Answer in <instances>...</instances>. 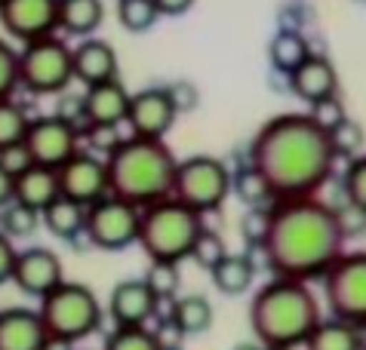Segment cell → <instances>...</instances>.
I'll return each instance as SVG.
<instances>
[{
	"mask_svg": "<svg viewBox=\"0 0 366 350\" xmlns=\"http://www.w3.org/2000/svg\"><path fill=\"white\" fill-rule=\"evenodd\" d=\"M249 166L268 184L274 203H287L317 197L332 175L335 154L327 132L314 126L308 114H280L256 132Z\"/></svg>",
	"mask_w": 366,
	"mask_h": 350,
	"instance_id": "1",
	"label": "cell"
},
{
	"mask_svg": "<svg viewBox=\"0 0 366 350\" xmlns=\"http://www.w3.org/2000/svg\"><path fill=\"white\" fill-rule=\"evenodd\" d=\"M265 267L280 280H323V274L345 252V236L335 224L332 206L317 197L274 203L268 234L262 240Z\"/></svg>",
	"mask_w": 366,
	"mask_h": 350,
	"instance_id": "2",
	"label": "cell"
},
{
	"mask_svg": "<svg viewBox=\"0 0 366 350\" xmlns=\"http://www.w3.org/2000/svg\"><path fill=\"white\" fill-rule=\"evenodd\" d=\"M320 304L308 283L274 276L249 301V329L256 344L265 350H296L305 347L308 335L317 329Z\"/></svg>",
	"mask_w": 366,
	"mask_h": 350,
	"instance_id": "3",
	"label": "cell"
},
{
	"mask_svg": "<svg viewBox=\"0 0 366 350\" xmlns=\"http://www.w3.org/2000/svg\"><path fill=\"white\" fill-rule=\"evenodd\" d=\"M179 160L172 157L167 141L151 139H120V145L105 154L108 194L124 200L136 209L172 197V179H176Z\"/></svg>",
	"mask_w": 366,
	"mask_h": 350,
	"instance_id": "4",
	"label": "cell"
},
{
	"mask_svg": "<svg viewBox=\"0 0 366 350\" xmlns=\"http://www.w3.org/2000/svg\"><path fill=\"white\" fill-rule=\"evenodd\" d=\"M203 215L182 206L179 200H160L139 209V246L151 264H179L191 259L197 236L203 234Z\"/></svg>",
	"mask_w": 366,
	"mask_h": 350,
	"instance_id": "5",
	"label": "cell"
},
{
	"mask_svg": "<svg viewBox=\"0 0 366 350\" xmlns=\"http://www.w3.org/2000/svg\"><path fill=\"white\" fill-rule=\"evenodd\" d=\"M37 314L46 326V335L62 344H77L80 338L93 335L102 326V304L96 292L71 280L56 286L46 298H40Z\"/></svg>",
	"mask_w": 366,
	"mask_h": 350,
	"instance_id": "6",
	"label": "cell"
},
{
	"mask_svg": "<svg viewBox=\"0 0 366 350\" xmlns=\"http://www.w3.org/2000/svg\"><path fill=\"white\" fill-rule=\"evenodd\" d=\"M231 194V169L219 157L209 154H194L176 166L172 179V200L194 209L197 215L222 209V203Z\"/></svg>",
	"mask_w": 366,
	"mask_h": 350,
	"instance_id": "7",
	"label": "cell"
},
{
	"mask_svg": "<svg viewBox=\"0 0 366 350\" xmlns=\"http://www.w3.org/2000/svg\"><path fill=\"white\" fill-rule=\"evenodd\" d=\"M74 80L71 71V46L59 37H44L19 49V86L34 96L65 92Z\"/></svg>",
	"mask_w": 366,
	"mask_h": 350,
	"instance_id": "8",
	"label": "cell"
},
{
	"mask_svg": "<svg viewBox=\"0 0 366 350\" xmlns=\"http://www.w3.org/2000/svg\"><path fill=\"white\" fill-rule=\"evenodd\" d=\"M323 295L335 320L354 329L366 326V249L339 255V261L323 274Z\"/></svg>",
	"mask_w": 366,
	"mask_h": 350,
	"instance_id": "9",
	"label": "cell"
},
{
	"mask_svg": "<svg viewBox=\"0 0 366 350\" xmlns=\"http://www.w3.org/2000/svg\"><path fill=\"white\" fill-rule=\"evenodd\" d=\"M84 234L96 249L120 252L139 240V209L108 194L105 200L86 209Z\"/></svg>",
	"mask_w": 366,
	"mask_h": 350,
	"instance_id": "10",
	"label": "cell"
},
{
	"mask_svg": "<svg viewBox=\"0 0 366 350\" xmlns=\"http://www.w3.org/2000/svg\"><path fill=\"white\" fill-rule=\"evenodd\" d=\"M59 179V194L65 200L84 206H96L99 200L108 197V172H105V160L96 157V154L77 151L71 160H65L62 166L56 169Z\"/></svg>",
	"mask_w": 366,
	"mask_h": 350,
	"instance_id": "11",
	"label": "cell"
},
{
	"mask_svg": "<svg viewBox=\"0 0 366 350\" xmlns=\"http://www.w3.org/2000/svg\"><path fill=\"white\" fill-rule=\"evenodd\" d=\"M77 141H80V136L56 114L31 120L28 123V132H25V148L31 154L34 166H44V169H59L65 160L74 157L80 151Z\"/></svg>",
	"mask_w": 366,
	"mask_h": 350,
	"instance_id": "12",
	"label": "cell"
},
{
	"mask_svg": "<svg viewBox=\"0 0 366 350\" xmlns=\"http://www.w3.org/2000/svg\"><path fill=\"white\" fill-rule=\"evenodd\" d=\"M0 25L9 37L34 44L44 37H56L59 31V0H4Z\"/></svg>",
	"mask_w": 366,
	"mask_h": 350,
	"instance_id": "13",
	"label": "cell"
},
{
	"mask_svg": "<svg viewBox=\"0 0 366 350\" xmlns=\"http://www.w3.org/2000/svg\"><path fill=\"white\" fill-rule=\"evenodd\" d=\"M13 283L31 298H46L56 286L65 283L62 259L46 246H28L16 255Z\"/></svg>",
	"mask_w": 366,
	"mask_h": 350,
	"instance_id": "14",
	"label": "cell"
},
{
	"mask_svg": "<svg viewBox=\"0 0 366 350\" xmlns=\"http://www.w3.org/2000/svg\"><path fill=\"white\" fill-rule=\"evenodd\" d=\"M176 117L179 114H176V108H172L164 86H151V89H142L136 96H129L127 123L136 139L164 141V136L172 129Z\"/></svg>",
	"mask_w": 366,
	"mask_h": 350,
	"instance_id": "15",
	"label": "cell"
},
{
	"mask_svg": "<svg viewBox=\"0 0 366 350\" xmlns=\"http://www.w3.org/2000/svg\"><path fill=\"white\" fill-rule=\"evenodd\" d=\"M108 314L120 329H136L154 320L160 314V301L151 295L145 280H124L111 289Z\"/></svg>",
	"mask_w": 366,
	"mask_h": 350,
	"instance_id": "16",
	"label": "cell"
},
{
	"mask_svg": "<svg viewBox=\"0 0 366 350\" xmlns=\"http://www.w3.org/2000/svg\"><path fill=\"white\" fill-rule=\"evenodd\" d=\"M290 89L296 92V99H302L305 105H317V101L335 99L339 96V74H335V65L327 56L311 53L290 74Z\"/></svg>",
	"mask_w": 366,
	"mask_h": 350,
	"instance_id": "17",
	"label": "cell"
},
{
	"mask_svg": "<svg viewBox=\"0 0 366 350\" xmlns=\"http://www.w3.org/2000/svg\"><path fill=\"white\" fill-rule=\"evenodd\" d=\"M49 335L40 314L31 307L0 311V350H46Z\"/></svg>",
	"mask_w": 366,
	"mask_h": 350,
	"instance_id": "18",
	"label": "cell"
},
{
	"mask_svg": "<svg viewBox=\"0 0 366 350\" xmlns=\"http://www.w3.org/2000/svg\"><path fill=\"white\" fill-rule=\"evenodd\" d=\"M84 111L89 120V129H117V123L127 120L129 111V92L120 80L89 86L84 92Z\"/></svg>",
	"mask_w": 366,
	"mask_h": 350,
	"instance_id": "19",
	"label": "cell"
},
{
	"mask_svg": "<svg viewBox=\"0 0 366 350\" xmlns=\"http://www.w3.org/2000/svg\"><path fill=\"white\" fill-rule=\"evenodd\" d=\"M71 71H74V80H80L86 89L99 86V84H108V80H117L114 46L105 44V40L86 37L77 49H71Z\"/></svg>",
	"mask_w": 366,
	"mask_h": 350,
	"instance_id": "20",
	"label": "cell"
},
{
	"mask_svg": "<svg viewBox=\"0 0 366 350\" xmlns=\"http://www.w3.org/2000/svg\"><path fill=\"white\" fill-rule=\"evenodd\" d=\"M59 179H56V169H44V166H31L25 175L16 179V188H13V200L28 206L34 212H44L49 203L59 200Z\"/></svg>",
	"mask_w": 366,
	"mask_h": 350,
	"instance_id": "21",
	"label": "cell"
},
{
	"mask_svg": "<svg viewBox=\"0 0 366 350\" xmlns=\"http://www.w3.org/2000/svg\"><path fill=\"white\" fill-rule=\"evenodd\" d=\"M105 19L102 0H59V28L71 37H89Z\"/></svg>",
	"mask_w": 366,
	"mask_h": 350,
	"instance_id": "22",
	"label": "cell"
},
{
	"mask_svg": "<svg viewBox=\"0 0 366 350\" xmlns=\"http://www.w3.org/2000/svg\"><path fill=\"white\" fill-rule=\"evenodd\" d=\"M212 283L222 295H243L252 289L256 283V264H252L247 255H225L216 267H212Z\"/></svg>",
	"mask_w": 366,
	"mask_h": 350,
	"instance_id": "23",
	"label": "cell"
},
{
	"mask_svg": "<svg viewBox=\"0 0 366 350\" xmlns=\"http://www.w3.org/2000/svg\"><path fill=\"white\" fill-rule=\"evenodd\" d=\"M169 316H172V323L182 329V335L188 338V335L207 332V329L212 326V320H216V311H212L207 295H182V298L172 301Z\"/></svg>",
	"mask_w": 366,
	"mask_h": 350,
	"instance_id": "24",
	"label": "cell"
},
{
	"mask_svg": "<svg viewBox=\"0 0 366 350\" xmlns=\"http://www.w3.org/2000/svg\"><path fill=\"white\" fill-rule=\"evenodd\" d=\"M308 56H311L308 40H305L299 31H292V28H280L277 34L271 37V44H268V59H271L274 71H280V74H287V77Z\"/></svg>",
	"mask_w": 366,
	"mask_h": 350,
	"instance_id": "25",
	"label": "cell"
},
{
	"mask_svg": "<svg viewBox=\"0 0 366 350\" xmlns=\"http://www.w3.org/2000/svg\"><path fill=\"white\" fill-rule=\"evenodd\" d=\"M84 219H86V209L77 203H71L65 197H59L40 212V221L44 228L59 236V240H74L77 234H84Z\"/></svg>",
	"mask_w": 366,
	"mask_h": 350,
	"instance_id": "26",
	"label": "cell"
},
{
	"mask_svg": "<svg viewBox=\"0 0 366 350\" xmlns=\"http://www.w3.org/2000/svg\"><path fill=\"white\" fill-rule=\"evenodd\" d=\"M305 350H360V332L330 316V320H320L317 329L308 335Z\"/></svg>",
	"mask_w": 366,
	"mask_h": 350,
	"instance_id": "27",
	"label": "cell"
},
{
	"mask_svg": "<svg viewBox=\"0 0 366 350\" xmlns=\"http://www.w3.org/2000/svg\"><path fill=\"white\" fill-rule=\"evenodd\" d=\"M327 139H330V148L335 157H342V160H354V157H360V151H363V141H366V132L357 120H351V117H345L339 126H332L327 132Z\"/></svg>",
	"mask_w": 366,
	"mask_h": 350,
	"instance_id": "28",
	"label": "cell"
},
{
	"mask_svg": "<svg viewBox=\"0 0 366 350\" xmlns=\"http://www.w3.org/2000/svg\"><path fill=\"white\" fill-rule=\"evenodd\" d=\"M142 280H145L151 295H154L160 304H164V301H176V298H179V289H182L179 264H151L148 274L142 276Z\"/></svg>",
	"mask_w": 366,
	"mask_h": 350,
	"instance_id": "29",
	"label": "cell"
},
{
	"mask_svg": "<svg viewBox=\"0 0 366 350\" xmlns=\"http://www.w3.org/2000/svg\"><path fill=\"white\" fill-rule=\"evenodd\" d=\"M231 194H237V200H243L249 209H262V206L271 200L268 184L262 181V175L252 166L240 169L237 175H231Z\"/></svg>",
	"mask_w": 366,
	"mask_h": 350,
	"instance_id": "30",
	"label": "cell"
},
{
	"mask_svg": "<svg viewBox=\"0 0 366 350\" xmlns=\"http://www.w3.org/2000/svg\"><path fill=\"white\" fill-rule=\"evenodd\" d=\"M117 19L120 25L133 34H142V31L157 25V6L154 0H117Z\"/></svg>",
	"mask_w": 366,
	"mask_h": 350,
	"instance_id": "31",
	"label": "cell"
},
{
	"mask_svg": "<svg viewBox=\"0 0 366 350\" xmlns=\"http://www.w3.org/2000/svg\"><path fill=\"white\" fill-rule=\"evenodd\" d=\"M0 224H4V236L9 240H19V236H31L37 228H40V212L28 209L22 203H9L4 215H0Z\"/></svg>",
	"mask_w": 366,
	"mask_h": 350,
	"instance_id": "32",
	"label": "cell"
},
{
	"mask_svg": "<svg viewBox=\"0 0 366 350\" xmlns=\"http://www.w3.org/2000/svg\"><path fill=\"white\" fill-rule=\"evenodd\" d=\"M28 114L16 105L13 99L0 101V148H9L16 141H25V132H28Z\"/></svg>",
	"mask_w": 366,
	"mask_h": 350,
	"instance_id": "33",
	"label": "cell"
},
{
	"mask_svg": "<svg viewBox=\"0 0 366 350\" xmlns=\"http://www.w3.org/2000/svg\"><path fill=\"white\" fill-rule=\"evenodd\" d=\"M102 350H160L157 338L148 326H136V329H114L105 338V347Z\"/></svg>",
	"mask_w": 366,
	"mask_h": 350,
	"instance_id": "34",
	"label": "cell"
},
{
	"mask_svg": "<svg viewBox=\"0 0 366 350\" xmlns=\"http://www.w3.org/2000/svg\"><path fill=\"white\" fill-rule=\"evenodd\" d=\"M225 255H228L225 240H222L216 231L203 228V234L197 236V243H194V249H191V261H194L197 267H203V271H212V267L225 259Z\"/></svg>",
	"mask_w": 366,
	"mask_h": 350,
	"instance_id": "35",
	"label": "cell"
},
{
	"mask_svg": "<svg viewBox=\"0 0 366 350\" xmlns=\"http://www.w3.org/2000/svg\"><path fill=\"white\" fill-rule=\"evenodd\" d=\"M345 200L366 212V154L354 157L345 172Z\"/></svg>",
	"mask_w": 366,
	"mask_h": 350,
	"instance_id": "36",
	"label": "cell"
},
{
	"mask_svg": "<svg viewBox=\"0 0 366 350\" xmlns=\"http://www.w3.org/2000/svg\"><path fill=\"white\" fill-rule=\"evenodd\" d=\"M19 86V53L0 40V101L13 99Z\"/></svg>",
	"mask_w": 366,
	"mask_h": 350,
	"instance_id": "37",
	"label": "cell"
},
{
	"mask_svg": "<svg viewBox=\"0 0 366 350\" xmlns=\"http://www.w3.org/2000/svg\"><path fill=\"white\" fill-rule=\"evenodd\" d=\"M31 166H34V160H31V154H28L25 141H16V145H9V148H0V169H4L13 181L19 179V175H25Z\"/></svg>",
	"mask_w": 366,
	"mask_h": 350,
	"instance_id": "38",
	"label": "cell"
},
{
	"mask_svg": "<svg viewBox=\"0 0 366 350\" xmlns=\"http://www.w3.org/2000/svg\"><path fill=\"white\" fill-rule=\"evenodd\" d=\"M308 117H311V123L317 129L330 132L332 126H339V123L348 117V114H345V105L339 101V96H335V99H327V101H317V105H311Z\"/></svg>",
	"mask_w": 366,
	"mask_h": 350,
	"instance_id": "39",
	"label": "cell"
},
{
	"mask_svg": "<svg viewBox=\"0 0 366 350\" xmlns=\"http://www.w3.org/2000/svg\"><path fill=\"white\" fill-rule=\"evenodd\" d=\"M332 212H335V224H339L345 240H351V236H357V234H366V212L357 209L354 203L345 200V206H339V209H332Z\"/></svg>",
	"mask_w": 366,
	"mask_h": 350,
	"instance_id": "40",
	"label": "cell"
},
{
	"mask_svg": "<svg viewBox=\"0 0 366 350\" xmlns=\"http://www.w3.org/2000/svg\"><path fill=\"white\" fill-rule=\"evenodd\" d=\"M167 89V96L172 101V108H176V114H185V111H194L197 108V101H200V92L197 86L191 84V80H172Z\"/></svg>",
	"mask_w": 366,
	"mask_h": 350,
	"instance_id": "41",
	"label": "cell"
},
{
	"mask_svg": "<svg viewBox=\"0 0 366 350\" xmlns=\"http://www.w3.org/2000/svg\"><path fill=\"white\" fill-rule=\"evenodd\" d=\"M268 212L271 209H249V215L243 219L240 231H243V240H247L249 246H262V240H265V234H268Z\"/></svg>",
	"mask_w": 366,
	"mask_h": 350,
	"instance_id": "42",
	"label": "cell"
},
{
	"mask_svg": "<svg viewBox=\"0 0 366 350\" xmlns=\"http://www.w3.org/2000/svg\"><path fill=\"white\" fill-rule=\"evenodd\" d=\"M151 332H154L160 350H182V341H185V335H182V329L172 323V316H164V320L157 323V329H151Z\"/></svg>",
	"mask_w": 366,
	"mask_h": 350,
	"instance_id": "43",
	"label": "cell"
},
{
	"mask_svg": "<svg viewBox=\"0 0 366 350\" xmlns=\"http://www.w3.org/2000/svg\"><path fill=\"white\" fill-rule=\"evenodd\" d=\"M16 246L9 236L0 234V286H4L6 280H13V267H16Z\"/></svg>",
	"mask_w": 366,
	"mask_h": 350,
	"instance_id": "44",
	"label": "cell"
},
{
	"mask_svg": "<svg viewBox=\"0 0 366 350\" xmlns=\"http://www.w3.org/2000/svg\"><path fill=\"white\" fill-rule=\"evenodd\" d=\"M157 6V16L160 19H176V16H185L191 6H194V0H154Z\"/></svg>",
	"mask_w": 366,
	"mask_h": 350,
	"instance_id": "45",
	"label": "cell"
},
{
	"mask_svg": "<svg viewBox=\"0 0 366 350\" xmlns=\"http://www.w3.org/2000/svg\"><path fill=\"white\" fill-rule=\"evenodd\" d=\"M13 188H16V181L0 169V209H6V206L13 203Z\"/></svg>",
	"mask_w": 366,
	"mask_h": 350,
	"instance_id": "46",
	"label": "cell"
},
{
	"mask_svg": "<svg viewBox=\"0 0 366 350\" xmlns=\"http://www.w3.org/2000/svg\"><path fill=\"white\" fill-rule=\"evenodd\" d=\"M234 350H265V347H262V344H256V341H243V344H237Z\"/></svg>",
	"mask_w": 366,
	"mask_h": 350,
	"instance_id": "47",
	"label": "cell"
},
{
	"mask_svg": "<svg viewBox=\"0 0 366 350\" xmlns=\"http://www.w3.org/2000/svg\"><path fill=\"white\" fill-rule=\"evenodd\" d=\"M0 4H4V0H0Z\"/></svg>",
	"mask_w": 366,
	"mask_h": 350,
	"instance_id": "48",
	"label": "cell"
}]
</instances>
